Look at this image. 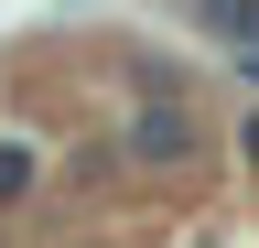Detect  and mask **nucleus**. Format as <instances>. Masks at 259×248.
I'll return each mask as SVG.
<instances>
[{
    "label": "nucleus",
    "mask_w": 259,
    "mask_h": 248,
    "mask_svg": "<svg viewBox=\"0 0 259 248\" xmlns=\"http://www.w3.org/2000/svg\"><path fill=\"white\" fill-rule=\"evenodd\" d=\"M227 65H238V76H248V86H259V54H227Z\"/></svg>",
    "instance_id": "nucleus-5"
},
{
    "label": "nucleus",
    "mask_w": 259,
    "mask_h": 248,
    "mask_svg": "<svg viewBox=\"0 0 259 248\" xmlns=\"http://www.w3.org/2000/svg\"><path fill=\"white\" fill-rule=\"evenodd\" d=\"M194 33H216L227 54H259V0H184Z\"/></svg>",
    "instance_id": "nucleus-2"
},
{
    "label": "nucleus",
    "mask_w": 259,
    "mask_h": 248,
    "mask_svg": "<svg viewBox=\"0 0 259 248\" xmlns=\"http://www.w3.org/2000/svg\"><path fill=\"white\" fill-rule=\"evenodd\" d=\"M238 162H248V173H259V108H248V119H238Z\"/></svg>",
    "instance_id": "nucleus-4"
},
{
    "label": "nucleus",
    "mask_w": 259,
    "mask_h": 248,
    "mask_svg": "<svg viewBox=\"0 0 259 248\" xmlns=\"http://www.w3.org/2000/svg\"><path fill=\"white\" fill-rule=\"evenodd\" d=\"M32 183H44V151H32V140H0V205H22Z\"/></svg>",
    "instance_id": "nucleus-3"
},
{
    "label": "nucleus",
    "mask_w": 259,
    "mask_h": 248,
    "mask_svg": "<svg viewBox=\"0 0 259 248\" xmlns=\"http://www.w3.org/2000/svg\"><path fill=\"white\" fill-rule=\"evenodd\" d=\"M194 151H205V108L194 97H141L130 130H119V162L130 173H184Z\"/></svg>",
    "instance_id": "nucleus-1"
}]
</instances>
